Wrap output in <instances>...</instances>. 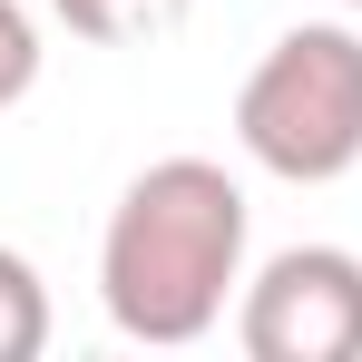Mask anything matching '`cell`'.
<instances>
[{
  "mask_svg": "<svg viewBox=\"0 0 362 362\" xmlns=\"http://www.w3.org/2000/svg\"><path fill=\"white\" fill-rule=\"evenodd\" d=\"M245 294V186L216 157L137 167L98 235V303L127 343H206Z\"/></svg>",
  "mask_w": 362,
  "mask_h": 362,
  "instance_id": "6da1fadb",
  "label": "cell"
},
{
  "mask_svg": "<svg viewBox=\"0 0 362 362\" xmlns=\"http://www.w3.org/2000/svg\"><path fill=\"white\" fill-rule=\"evenodd\" d=\"M235 147L284 186H333L362 167V30L294 20L235 88Z\"/></svg>",
  "mask_w": 362,
  "mask_h": 362,
  "instance_id": "7a4b0ae2",
  "label": "cell"
},
{
  "mask_svg": "<svg viewBox=\"0 0 362 362\" xmlns=\"http://www.w3.org/2000/svg\"><path fill=\"white\" fill-rule=\"evenodd\" d=\"M235 343L255 362H362V255L353 245H284L245 274Z\"/></svg>",
  "mask_w": 362,
  "mask_h": 362,
  "instance_id": "3957f363",
  "label": "cell"
},
{
  "mask_svg": "<svg viewBox=\"0 0 362 362\" xmlns=\"http://www.w3.org/2000/svg\"><path fill=\"white\" fill-rule=\"evenodd\" d=\"M49 10H59L88 49H147V40H167L186 20V0H49Z\"/></svg>",
  "mask_w": 362,
  "mask_h": 362,
  "instance_id": "277c9868",
  "label": "cell"
},
{
  "mask_svg": "<svg viewBox=\"0 0 362 362\" xmlns=\"http://www.w3.org/2000/svg\"><path fill=\"white\" fill-rule=\"evenodd\" d=\"M49 353V284L20 245H0V362H40Z\"/></svg>",
  "mask_w": 362,
  "mask_h": 362,
  "instance_id": "5b68a950",
  "label": "cell"
},
{
  "mask_svg": "<svg viewBox=\"0 0 362 362\" xmlns=\"http://www.w3.org/2000/svg\"><path fill=\"white\" fill-rule=\"evenodd\" d=\"M40 59H49V49H40V20H30L20 0H0V108H20V98L40 88Z\"/></svg>",
  "mask_w": 362,
  "mask_h": 362,
  "instance_id": "8992f818",
  "label": "cell"
},
{
  "mask_svg": "<svg viewBox=\"0 0 362 362\" xmlns=\"http://www.w3.org/2000/svg\"><path fill=\"white\" fill-rule=\"evenodd\" d=\"M353 10H362V0H353Z\"/></svg>",
  "mask_w": 362,
  "mask_h": 362,
  "instance_id": "52a82bcc",
  "label": "cell"
}]
</instances>
